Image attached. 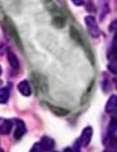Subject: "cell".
I'll return each mask as SVG.
<instances>
[{
  "label": "cell",
  "mask_w": 117,
  "mask_h": 152,
  "mask_svg": "<svg viewBox=\"0 0 117 152\" xmlns=\"http://www.w3.org/2000/svg\"><path fill=\"white\" fill-rule=\"evenodd\" d=\"M70 34H71V37H72L77 43H79V44L82 47V48H84V50H85V52H86V54H87L89 59L92 62V64H94V57H93L92 52H91L90 48H89V46L87 45V42L85 41V39H84L83 37L81 36V34L79 32V31H78L76 28H74L73 26H72V27H71V30H70Z\"/></svg>",
  "instance_id": "6da1fadb"
},
{
  "label": "cell",
  "mask_w": 117,
  "mask_h": 152,
  "mask_svg": "<svg viewBox=\"0 0 117 152\" xmlns=\"http://www.w3.org/2000/svg\"><path fill=\"white\" fill-rule=\"evenodd\" d=\"M4 24L5 27L7 29V31L8 32V34L10 35V37L14 39V41L15 42V44L18 46V48H21V50H23V43L21 41V39L19 37L18 31L16 30L15 25L14 24L13 21L9 18V17H6L4 20Z\"/></svg>",
  "instance_id": "7a4b0ae2"
},
{
  "label": "cell",
  "mask_w": 117,
  "mask_h": 152,
  "mask_svg": "<svg viewBox=\"0 0 117 152\" xmlns=\"http://www.w3.org/2000/svg\"><path fill=\"white\" fill-rule=\"evenodd\" d=\"M31 82L34 85V89L38 94L41 93L45 95L47 91V84L46 82V79L42 75L34 73L31 75Z\"/></svg>",
  "instance_id": "3957f363"
},
{
  "label": "cell",
  "mask_w": 117,
  "mask_h": 152,
  "mask_svg": "<svg viewBox=\"0 0 117 152\" xmlns=\"http://www.w3.org/2000/svg\"><path fill=\"white\" fill-rule=\"evenodd\" d=\"M47 106L49 107L50 111L55 114V115L57 116H65L67 114H69V111L65 109V108H62V107H56V106H53L49 103H47Z\"/></svg>",
  "instance_id": "277c9868"
}]
</instances>
